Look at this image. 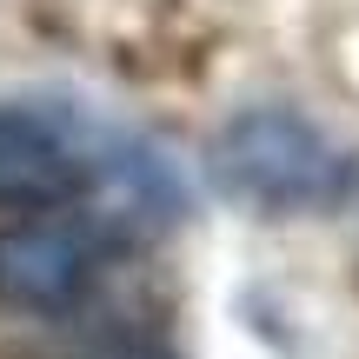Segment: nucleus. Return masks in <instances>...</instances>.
<instances>
[{"label": "nucleus", "instance_id": "nucleus-1", "mask_svg": "<svg viewBox=\"0 0 359 359\" xmlns=\"http://www.w3.org/2000/svg\"><path fill=\"white\" fill-rule=\"evenodd\" d=\"M219 193L259 213H333L359 193V160L299 107H246L213 133Z\"/></svg>", "mask_w": 359, "mask_h": 359}, {"label": "nucleus", "instance_id": "nucleus-2", "mask_svg": "<svg viewBox=\"0 0 359 359\" xmlns=\"http://www.w3.org/2000/svg\"><path fill=\"white\" fill-rule=\"evenodd\" d=\"M100 133L53 100H0V206L67 213L100 180Z\"/></svg>", "mask_w": 359, "mask_h": 359}, {"label": "nucleus", "instance_id": "nucleus-3", "mask_svg": "<svg viewBox=\"0 0 359 359\" xmlns=\"http://www.w3.org/2000/svg\"><path fill=\"white\" fill-rule=\"evenodd\" d=\"M107 273V226L87 213H34L0 226V306L67 313Z\"/></svg>", "mask_w": 359, "mask_h": 359}, {"label": "nucleus", "instance_id": "nucleus-4", "mask_svg": "<svg viewBox=\"0 0 359 359\" xmlns=\"http://www.w3.org/2000/svg\"><path fill=\"white\" fill-rule=\"evenodd\" d=\"M80 359H180V353H167L160 339H127V333H114V339H93Z\"/></svg>", "mask_w": 359, "mask_h": 359}]
</instances>
